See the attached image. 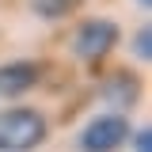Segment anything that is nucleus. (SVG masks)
<instances>
[{
  "instance_id": "nucleus-1",
  "label": "nucleus",
  "mask_w": 152,
  "mask_h": 152,
  "mask_svg": "<svg viewBox=\"0 0 152 152\" xmlns=\"http://www.w3.org/2000/svg\"><path fill=\"white\" fill-rule=\"evenodd\" d=\"M46 141V118L34 110H4L0 114V148L4 152H31Z\"/></svg>"
},
{
  "instance_id": "nucleus-2",
  "label": "nucleus",
  "mask_w": 152,
  "mask_h": 152,
  "mask_svg": "<svg viewBox=\"0 0 152 152\" xmlns=\"http://www.w3.org/2000/svg\"><path fill=\"white\" fill-rule=\"evenodd\" d=\"M126 137H129V122L118 118V114H103L80 133V148L84 152H114L126 145Z\"/></svg>"
},
{
  "instance_id": "nucleus-3",
  "label": "nucleus",
  "mask_w": 152,
  "mask_h": 152,
  "mask_svg": "<svg viewBox=\"0 0 152 152\" xmlns=\"http://www.w3.org/2000/svg\"><path fill=\"white\" fill-rule=\"evenodd\" d=\"M114 42H118V27H114L110 19H91V23H84L76 31V53L95 61V57L107 53Z\"/></svg>"
},
{
  "instance_id": "nucleus-4",
  "label": "nucleus",
  "mask_w": 152,
  "mask_h": 152,
  "mask_svg": "<svg viewBox=\"0 0 152 152\" xmlns=\"http://www.w3.org/2000/svg\"><path fill=\"white\" fill-rule=\"evenodd\" d=\"M38 69L34 61H15V65H4L0 69V91L4 95H23L27 88H34L38 84Z\"/></svg>"
},
{
  "instance_id": "nucleus-5",
  "label": "nucleus",
  "mask_w": 152,
  "mask_h": 152,
  "mask_svg": "<svg viewBox=\"0 0 152 152\" xmlns=\"http://www.w3.org/2000/svg\"><path fill=\"white\" fill-rule=\"evenodd\" d=\"M76 8H80V0H34V12L42 19H65Z\"/></svg>"
},
{
  "instance_id": "nucleus-6",
  "label": "nucleus",
  "mask_w": 152,
  "mask_h": 152,
  "mask_svg": "<svg viewBox=\"0 0 152 152\" xmlns=\"http://www.w3.org/2000/svg\"><path fill=\"white\" fill-rule=\"evenodd\" d=\"M133 50H137V57H148V53H152V34H148V27H145V31H137Z\"/></svg>"
},
{
  "instance_id": "nucleus-7",
  "label": "nucleus",
  "mask_w": 152,
  "mask_h": 152,
  "mask_svg": "<svg viewBox=\"0 0 152 152\" xmlns=\"http://www.w3.org/2000/svg\"><path fill=\"white\" fill-rule=\"evenodd\" d=\"M137 152H152V133H148V129L137 133Z\"/></svg>"
},
{
  "instance_id": "nucleus-8",
  "label": "nucleus",
  "mask_w": 152,
  "mask_h": 152,
  "mask_svg": "<svg viewBox=\"0 0 152 152\" xmlns=\"http://www.w3.org/2000/svg\"><path fill=\"white\" fill-rule=\"evenodd\" d=\"M141 4H148V0H141Z\"/></svg>"
}]
</instances>
